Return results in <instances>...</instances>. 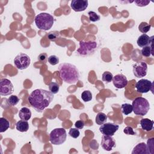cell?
<instances>
[{"label":"cell","instance_id":"1","mask_svg":"<svg viewBox=\"0 0 154 154\" xmlns=\"http://www.w3.org/2000/svg\"><path fill=\"white\" fill-rule=\"evenodd\" d=\"M54 99V94L44 89H36L29 94L28 100L31 106L37 112L43 111Z\"/></svg>","mask_w":154,"mask_h":154},{"label":"cell","instance_id":"2","mask_svg":"<svg viewBox=\"0 0 154 154\" xmlns=\"http://www.w3.org/2000/svg\"><path fill=\"white\" fill-rule=\"evenodd\" d=\"M60 76L66 83L74 84L79 79V73L75 66L68 63H61L58 66Z\"/></svg>","mask_w":154,"mask_h":154},{"label":"cell","instance_id":"3","mask_svg":"<svg viewBox=\"0 0 154 154\" xmlns=\"http://www.w3.org/2000/svg\"><path fill=\"white\" fill-rule=\"evenodd\" d=\"M34 20L37 27L44 31L51 29L54 22V17L48 13H41L37 14Z\"/></svg>","mask_w":154,"mask_h":154},{"label":"cell","instance_id":"4","mask_svg":"<svg viewBox=\"0 0 154 154\" xmlns=\"http://www.w3.org/2000/svg\"><path fill=\"white\" fill-rule=\"evenodd\" d=\"M132 111L138 116H145L150 109V104L148 100L142 97L135 98L132 103Z\"/></svg>","mask_w":154,"mask_h":154},{"label":"cell","instance_id":"5","mask_svg":"<svg viewBox=\"0 0 154 154\" xmlns=\"http://www.w3.org/2000/svg\"><path fill=\"white\" fill-rule=\"evenodd\" d=\"M97 46L95 41H80L79 48L76 50V52L81 56H88L94 53Z\"/></svg>","mask_w":154,"mask_h":154},{"label":"cell","instance_id":"6","mask_svg":"<svg viewBox=\"0 0 154 154\" xmlns=\"http://www.w3.org/2000/svg\"><path fill=\"white\" fill-rule=\"evenodd\" d=\"M67 138L66 130L63 128L53 129L49 134V140L54 145H60L64 143Z\"/></svg>","mask_w":154,"mask_h":154},{"label":"cell","instance_id":"7","mask_svg":"<svg viewBox=\"0 0 154 154\" xmlns=\"http://www.w3.org/2000/svg\"><path fill=\"white\" fill-rule=\"evenodd\" d=\"M31 63L29 57L24 53H20L14 59V64L16 67L19 70H23L28 67Z\"/></svg>","mask_w":154,"mask_h":154},{"label":"cell","instance_id":"8","mask_svg":"<svg viewBox=\"0 0 154 154\" xmlns=\"http://www.w3.org/2000/svg\"><path fill=\"white\" fill-rule=\"evenodd\" d=\"M14 91L12 82L7 78H2L0 81V94L2 96H8Z\"/></svg>","mask_w":154,"mask_h":154},{"label":"cell","instance_id":"9","mask_svg":"<svg viewBox=\"0 0 154 154\" xmlns=\"http://www.w3.org/2000/svg\"><path fill=\"white\" fill-rule=\"evenodd\" d=\"M147 65L144 61H139L133 65V73L137 78H143L146 76Z\"/></svg>","mask_w":154,"mask_h":154},{"label":"cell","instance_id":"10","mask_svg":"<svg viewBox=\"0 0 154 154\" xmlns=\"http://www.w3.org/2000/svg\"><path fill=\"white\" fill-rule=\"evenodd\" d=\"M119 125L113 123H105L100 125L99 128L100 132L105 135L112 136L119 129Z\"/></svg>","mask_w":154,"mask_h":154},{"label":"cell","instance_id":"11","mask_svg":"<svg viewBox=\"0 0 154 154\" xmlns=\"http://www.w3.org/2000/svg\"><path fill=\"white\" fill-rule=\"evenodd\" d=\"M153 82L146 79H141L138 81L135 85L136 90L140 93H146L150 90H152Z\"/></svg>","mask_w":154,"mask_h":154},{"label":"cell","instance_id":"12","mask_svg":"<svg viewBox=\"0 0 154 154\" xmlns=\"http://www.w3.org/2000/svg\"><path fill=\"white\" fill-rule=\"evenodd\" d=\"M116 146V141L112 136L105 135L102 137L101 146L106 151H111Z\"/></svg>","mask_w":154,"mask_h":154},{"label":"cell","instance_id":"13","mask_svg":"<svg viewBox=\"0 0 154 154\" xmlns=\"http://www.w3.org/2000/svg\"><path fill=\"white\" fill-rule=\"evenodd\" d=\"M112 81L114 87L119 89L125 88L128 82L126 77L123 74H117L113 76Z\"/></svg>","mask_w":154,"mask_h":154},{"label":"cell","instance_id":"14","mask_svg":"<svg viewBox=\"0 0 154 154\" xmlns=\"http://www.w3.org/2000/svg\"><path fill=\"white\" fill-rule=\"evenodd\" d=\"M88 4L87 0H72L70 3V7L75 11L79 12L86 10Z\"/></svg>","mask_w":154,"mask_h":154},{"label":"cell","instance_id":"15","mask_svg":"<svg viewBox=\"0 0 154 154\" xmlns=\"http://www.w3.org/2000/svg\"><path fill=\"white\" fill-rule=\"evenodd\" d=\"M153 36L149 37L146 34H143L137 39V43L138 46L143 48L146 46L149 45L150 42L153 40Z\"/></svg>","mask_w":154,"mask_h":154},{"label":"cell","instance_id":"16","mask_svg":"<svg viewBox=\"0 0 154 154\" xmlns=\"http://www.w3.org/2000/svg\"><path fill=\"white\" fill-rule=\"evenodd\" d=\"M147 154L149 153L146 144L144 143H140L137 144L133 149L132 154Z\"/></svg>","mask_w":154,"mask_h":154},{"label":"cell","instance_id":"17","mask_svg":"<svg viewBox=\"0 0 154 154\" xmlns=\"http://www.w3.org/2000/svg\"><path fill=\"white\" fill-rule=\"evenodd\" d=\"M140 125L141 128L146 131H150L153 129V121L147 119H142L140 121Z\"/></svg>","mask_w":154,"mask_h":154},{"label":"cell","instance_id":"18","mask_svg":"<svg viewBox=\"0 0 154 154\" xmlns=\"http://www.w3.org/2000/svg\"><path fill=\"white\" fill-rule=\"evenodd\" d=\"M19 117L21 120L28 121L31 119V112L28 108L23 107L19 112Z\"/></svg>","mask_w":154,"mask_h":154},{"label":"cell","instance_id":"19","mask_svg":"<svg viewBox=\"0 0 154 154\" xmlns=\"http://www.w3.org/2000/svg\"><path fill=\"white\" fill-rule=\"evenodd\" d=\"M16 128L18 131L24 132H26L29 129V124L26 120H19L16 124Z\"/></svg>","mask_w":154,"mask_h":154},{"label":"cell","instance_id":"20","mask_svg":"<svg viewBox=\"0 0 154 154\" xmlns=\"http://www.w3.org/2000/svg\"><path fill=\"white\" fill-rule=\"evenodd\" d=\"M153 40L150 42L149 45L146 46L141 49V54L145 57H149L151 55H153V48H152Z\"/></svg>","mask_w":154,"mask_h":154},{"label":"cell","instance_id":"21","mask_svg":"<svg viewBox=\"0 0 154 154\" xmlns=\"http://www.w3.org/2000/svg\"><path fill=\"white\" fill-rule=\"evenodd\" d=\"M10 127L8 120L4 117L0 118V132L2 133L6 131Z\"/></svg>","mask_w":154,"mask_h":154},{"label":"cell","instance_id":"22","mask_svg":"<svg viewBox=\"0 0 154 154\" xmlns=\"http://www.w3.org/2000/svg\"><path fill=\"white\" fill-rule=\"evenodd\" d=\"M107 120V116L103 112H99L96 117V123L99 125H102L106 123Z\"/></svg>","mask_w":154,"mask_h":154},{"label":"cell","instance_id":"23","mask_svg":"<svg viewBox=\"0 0 154 154\" xmlns=\"http://www.w3.org/2000/svg\"><path fill=\"white\" fill-rule=\"evenodd\" d=\"M150 28L151 25L146 22H141L138 26L139 31L143 34L147 33L150 29Z\"/></svg>","mask_w":154,"mask_h":154},{"label":"cell","instance_id":"24","mask_svg":"<svg viewBox=\"0 0 154 154\" xmlns=\"http://www.w3.org/2000/svg\"><path fill=\"white\" fill-rule=\"evenodd\" d=\"M121 110L123 114L128 115L132 112V106L129 103H123L122 105Z\"/></svg>","mask_w":154,"mask_h":154},{"label":"cell","instance_id":"25","mask_svg":"<svg viewBox=\"0 0 154 154\" xmlns=\"http://www.w3.org/2000/svg\"><path fill=\"white\" fill-rule=\"evenodd\" d=\"M19 99L16 95H11L7 100V104L10 106H14L18 103Z\"/></svg>","mask_w":154,"mask_h":154},{"label":"cell","instance_id":"26","mask_svg":"<svg viewBox=\"0 0 154 154\" xmlns=\"http://www.w3.org/2000/svg\"><path fill=\"white\" fill-rule=\"evenodd\" d=\"M112 78H113L112 74L111 72H108V71L103 72L102 75V81L106 83H109V82H111L112 80Z\"/></svg>","mask_w":154,"mask_h":154},{"label":"cell","instance_id":"27","mask_svg":"<svg viewBox=\"0 0 154 154\" xmlns=\"http://www.w3.org/2000/svg\"><path fill=\"white\" fill-rule=\"evenodd\" d=\"M49 89L52 94H56L59 91L60 85L56 82H51L49 84Z\"/></svg>","mask_w":154,"mask_h":154},{"label":"cell","instance_id":"28","mask_svg":"<svg viewBox=\"0 0 154 154\" xmlns=\"http://www.w3.org/2000/svg\"><path fill=\"white\" fill-rule=\"evenodd\" d=\"M81 98L85 102L90 101L92 99V94L91 91L89 90L84 91L81 94Z\"/></svg>","mask_w":154,"mask_h":154},{"label":"cell","instance_id":"29","mask_svg":"<svg viewBox=\"0 0 154 154\" xmlns=\"http://www.w3.org/2000/svg\"><path fill=\"white\" fill-rule=\"evenodd\" d=\"M88 17H89V20L91 22H97L98 20H100V16H99L96 12L93 11H90L88 12Z\"/></svg>","mask_w":154,"mask_h":154},{"label":"cell","instance_id":"30","mask_svg":"<svg viewBox=\"0 0 154 154\" xmlns=\"http://www.w3.org/2000/svg\"><path fill=\"white\" fill-rule=\"evenodd\" d=\"M48 61L50 64L52 66H55L59 63V58L56 55H52L48 58Z\"/></svg>","mask_w":154,"mask_h":154},{"label":"cell","instance_id":"31","mask_svg":"<svg viewBox=\"0 0 154 154\" xmlns=\"http://www.w3.org/2000/svg\"><path fill=\"white\" fill-rule=\"evenodd\" d=\"M69 135L74 138H78L80 135V132L77 128H71L69 131Z\"/></svg>","mask_w":154,"mask_h":154},{"label":"cell","instance_id":"32","mask_svg":"<svg viewBox=\"0 0 154 154\" xmlns=\"http://www.w3.org/2000/svg\"><path fill=\"white\" fill-rule=\"evenodd\" d=\"M59 37V32L57 31H51L48 34V38L51 41H55Z\"/></svg>","mask_w":154,"mask_h":154},{"label":"cell","instance_id":"33","mask_svg":"<svg viewBox=\"0 0 154 154\" xmlns=\"http://www.w3.org/2000/svg\"><path fill=\"white\" fill-rule=\"evenodd\" d=\"M154 138H152L150 139H148L147 142V147L148 149V150L149 152V153L153 154L154 153L153 152V140Z\"/></svg>","mask_w":154,"mask_h":154},{"label":"cell","instance_id":"34","mask_svg":"<svg viewBox=\"0 0 154 154\" xmlns=\"http://www.w3.org/2000/svg\"><path fill=\"white\" fill-rule=\"evenodd\" d=\"M134 2L138 7H144L150 3V1L146 0H136Z\"/></svg>","mask_w":154,"mask_h":154},{"label":"cell","instance_id":"35","mask_svg":"<svg viewBox=\"0 0 154 154\" xmlns=\"http://www.w3.org/2000/svg\"><path fill=\"white\" fill-rule=\"evenodd\" d=\"M123 132L127 135H134L135 134V132L134 131V129L132 127L127 126L123 129Z\"/></svg>","mask_w":154,"mask_h":154},{"label":"cell","instance_id":"36","mask_svg":"<svg viewBox=\"0 0 154 154\" xmlns=\"http://www.w3.org/2000/svg\"><path fill=\"white\" fill-rule=\"evenodd\" d=\"M47 59H48V56H47V54L46 53H41L38 56V61L42 62V63H45Z\"/></svg>","mask_w":154,"mask_h":154},{"label":"cell","instance_id":"37","mask_svg":"<svg viewBox=\"0 0 154 154\" xmlns=\"http://www.w3.org/2000/svg\"><path fill=\"white\" fill-rule=\"evenodd\" d=\"M75 126L76 127V128L79 129H81L84 128V122L82 120H78L75 122Z\"/></svg>","mask_w":154,"mask_h":154}]
</instances>
